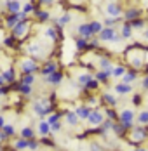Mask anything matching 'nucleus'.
<instances>
[{
  "mask_svg": "<svg viewBox=\"0 0 148 151\" xmlns=\"http://www.w3.org/2000/svg\"><path fill=\"white\" fill-rule=\"evenodd\" d=\"M143 89H147V91H148V76L143 80Z\"/></svg>",
  "mask_w": 148,
  "mask_h": 151,
  "instance_id": "nucleus-52",
  "label": "nucleus"
},
{
  "mask_svg": "<svg viewBox=\"0 0 148 151\" xmlns=\"http://www.w3.org/2000/svg\"><path fill=\"white\" fill-rule=\"evenodd\" d=\"M120 122L126 125V129H131V127H133V122H134V111L133 109H124V111H120Z\"/></svg>",
  "mask_w": 148,
  "mask_h": 151,
  "instance_id": "nucleus-4",
  "label": "nucleus"
},
{
  "mask_svg": "<svg viewBox=\"0 0 148 151\" xmlns=\"http://www.w3.org/2000/svg\"><path fill=\"white\" fill-rule=\"evenodd\" d=\"M28 52H31V54L37 56V58H42V56H44V52H42V49H40L38 44H31V45L28 47Z\"/></svg>",
  "mask_w": 148,
  "mask_h": 151,
  "instance_id": "nucleus-22",
  "label": "nucleus"
},
{
  "mask_svg": "<svg viewBox=\"0 0 148 151\" xmlns=\"http://www.w3.org/2000/svg\"><path fill=\"white\" fill-rule=\"evenodd\" d=\"M33 109H35V113H37L38 116H45V115L51 111V106H49V103H47L45 99H40V101H35V103H33Z\"/></svg>",
  "mask_w": 148,
  "mask_h": 151,
  "instance_id": "nucleus-1",
  "label": "nucleus"
},
{
  "mask_svg": "<svg viewBox=\"0 0 148 151\" xmlns=\"http://www.w3.org/2000/svg\"><path fill=\"white\" fill-rule=\"evenodd\" d=\"M129 23H131L133 30H139V28H143V26H145V23H143L141 19H134V21H129Z\"/></svg>",
  "mask_w": 148,
  "mask_h": 151,
  "instance_id": "nucleus-38",
  "label": "nucleus"
},
{
  "mask_svg": "<svg viewBox=\"0 0 148 151\" xmlns=\"http://www.w3.org/2000/svg\"><path fill=\"white\" fill-rule=\"evenodd\" d=\"M103 120H104V116H103V113H101V111H91V115H89V118H87V122L92 125V127L101 125Z\"/></svg>",
  "mask_w": 148,
  "mask_h": 151,
  "instance_id": "nucleus-7",
  "label": "nucleus"
},
{
  "mask_svg": "<svg viewBox=\"0 0 148 151\" xmlns=\"http://www.w3.org/2000/svg\"><path fill=\"white\" fill-rule=\"evenodd\" d=\"M113 70V68H112ZM112 70H101V71H98L96 73V80L98 82H106L110 76H112Z\"/></svg>",
  "mask_w": 148,
  "mask_h": 151,
  "instance_id": "nucleus-15",
  "label": "nucleus"
},
{
  "mask_svg": "<svg viewBox=\"0 0 148 151\" xmlns=\"http://www.w3.org/2000/svg\"><path fill=\"white\" fill-rule=\"evenodd\" d=\"M91 151H101V148H99L98 144H92V146H91Z\"/></svg>",
  "mask_w": 148,
  "mask_h": 151,
  "instance_id": "nucleus-51",
  "label": "nucleus"
},
{
  "mask_svg": "<svg viewBox=\"0 0 148 151\" xmlns=\"http://www.w3.org/2000/svg\"><path fill=\"white\" fill-rule=\"evenodd\" d=\"M136 71H129V73H127V71H126V75L122 76V80H124V82H126V83H131V82H134V80H136Z\"/></svg>",
  "mask_w": 148,
  "mask_h": 151,
  "instance_id": "nucleus-27",
  "label": "nucleus"
},
{
  "mask_svg": "<svg viewBox=\"0 0 148 151\" xmlns=\"http://www.w3.org/2000/svg\"><path fill=\"white\" fill-rule=\"evenodd\" d=\"M112 127H113V123H112L110 120L103 122V129H101V130H103V132H106V130H108V129H112Z\"/></svg>",
  "mask_w": 148,
  "mask_h": 151,
  "instance_id": "nucleus-46",
  "label": "nucleus"
},
{
  "mask_svg": "<svg viewBox=\"0 0 148 151\" xmlns=\"http://www.w3.org/2000/svg\"><path fill=\"white\" fill-rule=\"evenodd\" d=\"M2 76H4V80H5V82H9V83H11V82H14V78H16V71L12 70V68H9V70H5V71L2 73Z\"/></svg>",
  "mask_w": 148,
  "mask_h": 151,
  "instance_id": "nucleus-24",
  "label": "nucleus"
},
{
  "mask_svg": "<svg viewBox=\"0 0 148 151\" xmlns=\"http://www.w3.org/2000/svg\"><path fill=\"white\" fill-rule=\"evenodd\" d=\"M115 92L120 94V96H124V94H131L133 92V87H131V83H117L115 85Z\"/></svg>",
  "mask_w": 148,
  "mask_h": 151,
  "instance_id": "nucleus-10",
  "label": "nucleus"
},
{
  "mask_svg": "<svg viewBox=\"0 0 148 151\" xmlns=\"http://www.w3.org/2000/svg\"><path fill=\"white\" fill-rule=\"evenodd\" d=\"M78 120H80V118H78L77 113H73V111H68V113H66V123H68V125H77Z\"/></svg>",
  "mask_w": 148,
  "mask_h": 151,
  "instance_id": "nucleus-21",
  "label": "nucleus"
},
{
  "mask_svg": "<svg viewBox=\"0 0 148 151\" xmlns=\"http://www.w3.org/2000/svg\"><path fill=\"white\" fill-rule=\"evenodd\" d=\"M103 99H104V103H108V104H112V106L117 104V99H115V97H113L112 94H104Z\"/></svg>",
  "mask_w": 148,
  "mask_h": 151,
  "instance_id": "nucleus-37",
  "label": "nucleus"
},
{
  "mask_svg": "<svg viewBox=\"0 0 148 151\" xmlns=\"http://www.w3.org/2000/svg\"><path fill=\"white\" fill-rule=\"evenodd\" d=\"M28 28H30L28 21H19L14 28H12V35H14L16 38H23L28 33Z\"/></svg>",
  "mask_w": 148,
  "mask_h": 151,
  "instance_id": "nucleus-3",
  "label": "nucleus"
},
{
  "mask_svg": "<svg viewBox=\"0 0 148 151\" xmlns=\"http://www.w3.org/2000/svg\"><path fill=\"white\" fill-rule=\"evenodd\" d=\"M4 83H5V80H4V76L0 75V85H4Z\"/></svg>",
  "mask_w": 148,
  "mask_h": 151,
  "instance_id": "nucleus-55",
  "label": "nucleus"
},
{
  "mask_svg": "<svg viewBox=\"0 0 148 151\" xmlns=\"http://www.w3.org/2000/svg\"><path fill=\"white\" fill-rule=\"evenodd\" d=\"M115 35H117V31L113 30L112 26H106V28H103V30L98 33V37H99V42H112Z\"/></svg>",
  "mask_w": 148,
  "mask_h": 151,
  "instance_id": "nucleus-5",
  "label": "nucleus"
},
{
  "mask_svg": "<svg viewBox=\"0 0 148 151\" xmlns=\"http://www.w3.org/2000/svg\"><path fill=\"white\" fill-rule=\"evenodd\" d=\"M4 94H5V91H4V89H2V85H0V97H2Z\"/></svg>",
  "mask_w": 148,
  "mask_h": 151,
  "instance_id": "nucleus-56",
  "label": "nucleus"
},
{
  "mask_svg": "<svg viewBox=\"0 0 148 151\" xmlns=\"http://www.w3.org/2000/svg\"><path fill=\"white\" fill-rule=\"evenodd\" d=\"M19 66H21V71H23V75H25V73H35V71L38 70L37 63H35L33 59H23Z\"/></svg>",
  "mask_w": 148,
  "mask_h": 151,
  "instance_id": "nucleus-6",
  "label": "nucleus"
},
{
  "mask_svg": "<svg viewBox=\"0 0 148 151\" xmlns=\"http://www.w3.org/2000/svg\"><path fill=\"white\" fill-rule=\"evenodd\" d=\"M147 136V129H141V127H138V129H134L133 134H131V139H133L134 142L136 141H143Z\"/></svg>",
  "mask_w": 148,
  "mask_h": 151,
  "instance_id": "nucleus-12",
  "label": "nucleus"
},
{
  "mask_svg": "<svg viewBox=\"0 0 148 151\" xmlns=\"http://www.w3.org/2000/svg\"><path fill=\"white\" fill-rule=\"evenodd\" d=\"M106 115H108V118H115V113H113L112 109H108V111H106Z\"/></svg>",
  "mask_w": 148,
  "mask_h": 151,
  "instance_id": "nucleus-50",
  "label": "nucleus"
},
{
  "mask_svg": "<svg viewBox=\"0 0 148 151\" xmlns=\"http://www.w3.org/2000/svg\"><path fill=\"white\" fill-rule=\"evenodd\" d=\"M4 125H5V120H4V116L0 115V130H2V127H4Z\"/></svg>",
  "mask_w": 148,
  "mask_h": 151,
  "instance_id": "nucleus-53",
  "label": "nucleus"
},
{
  "mask_svg": "<svg viewBox=\"0 0 148 151\" xmlns=\"http://www.w3.org/2000/svg\"><path fill=\"white\" fill-rule=\"evenodd\" d=\"M78 37H84V38H89V37H92V31H91V26H89V23H84V24H80L78 28Z\"/></svg>",
  "mask_w": 148,
  "mask_h": 151,
  "instance_id": "nucleus-11",
  "label": "nucleus"
},
{
  "mask_svg": "<svg viewBox=\"0 0 148 151\" xmlns=\"http://www.w3.org/2000/svg\"><path fill=\"white\" fill-rule=\"evenodd\" d=\"M45 78H47V82H49V83H54V85H56V83H59V82H61V78H63V73H59V71H54V73H51V75L45 76Z\"/></svg>",
  "mask_w": 148,
  "mask_h": 151,
  "instance_id": "nucleus-19",
  "label": "nucleus"
},
{
  "mask_svg": "<svg viewBox=\"0 0 148 151\" xmlns=\"http://www.w3.org/2000/svg\"><path fill=\"white\" fill-rule=\"evenodd\" d=\"M75 45H77V49H86V47L89 45V44H87V38H84V37H78V38L75 40Z\"/></svg>",
  "mask_w": 148,
  "mask_h": 151,
  "instance_id": "nucleus-28",
  "label": "nucleus"
},
{
  "mask_svg": "<svg viewBox=\"0 0 148 151\" xmlns=\"http://www.w3.org/2000/svg\"><path fill=\"white\" fill-rule=\"evenodd\" d=\"M19 92H21L23 96H30V94H31V85H28V83H21V85H19Z\"/></svg>",
  "mask_w": 148,
  "mask_h": 151,
  "instance_id": "nucleus-30",
  "label": "nucleus"
},
{
  "mask_svg": "<svg viewBox=\"0 0 148 151\" xmlns=\"http://www.w3.org/2000/svg\"><path fill=\"white\" fill-rule=\"evenodd\" d=\"M139 99H141V97H139V96H134V99H133V103H136V104H138V103H139Z\"/></svg>",
  "mask_w": 148,
  "mask_h": 151,
  "instance_id": "nucleus-54",
  "label": "nucleus"
},
{
  "mask_svg": "<svg viewBox=\"0 0 148 151\" xmlns=\"http://www.w3.org/2000/svg\"><path fill=\"white\" fill-rule=\"evenodd\" d=\"M33 80H35L33 73H25V76L21 78V83H28V85H31V83H33Z\"/></svg>",
  "mask_w": 148,
  "mask_h": 151,
  "instance_id": "nucleus-31",
  "label": "nucleus"
},
{
  "mask_svg": "<svg viewBox=\"0 0 148 151\" xmlns=\"http://www.w3.org/2000/svg\"><path fill=\"white\" fill-rule=\"evenodd\" d=\"M89 45H91V47H99V38H94Z\"/></svg>",
  "mask_w": 148,
  "mask_h": 151,
  "instance_id": "nucleus-49",
  "label": "nucleus"
},
{
  "mask_svg": "<svg viewBox=\"0 0 148 151\" xmlns=\"http://www.w3.org/2000/svg\"><path fill=\"white\" fill-rule=\"evenodd\" d=\"M70 21H72V14H70V12H65L63 16H59L58 19H56V24H58V26H66Z\"/></svg>",
  "mask_w": 148,
  "mask_h": 151,
  "instance_id": "nucleus-16",
  "label": "nucleus"
},
{
  "mask_svg": "<svg viewBox=\"0 0 148 151\" xmlns=\"http://www.w3.org/2000/svg\"><path fill=\"white\" fill-rule=\"evenodd\" d=\"M145 38H147V40H148V30L145 31Z\"/></svg>",
  "mask_w": 148,
  "mask_h": 151,
  "instance_id": "nucleus-57",
  "label": "nucleus"
},
{
  "mask_svg": "<svg viewBox=\"0 0 148 151\" xmlns=\"http://www.w3.org/2000/svg\"><path fill=\"white\" fill-rule=\"evenodd\" d=\"M104 14H108L110 17H118V16L122 14V7L118 5L115 0H112L110 4L104 5Z\"/></svg>",
  "mask_w": 148,
  "mask_h": 151,
  "instance_id": "nucleus-2",
  "label": "nucleus"
},
{
  "mask_svg": "<svg viewBox=\"0 0 148 151\" xmlns=\"http://www.w3.org/2000/svg\"><path fill=\"white\" fill-rule=\"evenodd\" d=\"M89 26H91V31H92V35H98V33H99V31L104 28L103 23H101V21H98V19L91 21V23H89Z\"/></svg>",
  "mask_w": 148,
  "mask_h": 151,
  "instance_id": "nucleus-14",
  "label": "nucleus"
},
{
  "mask_svg": "<svg viewBox=\"0 0 148 151\" xmlns=\"http://www.w3.org/2000/svg\"><path fill=\"white\" fill-rule=\"evenodd\" d=\"M99 66H101V70H112V63H110V59H106V58H101L99 59Z\"/></svg>",
  "mask_w": 148,
  "mask_h": 151,
  "instance_id": "nucleus-32",
  "label": "nucleus"
},
{
  "mask_svg": "<svg viewBox=\"0 0 148 151\" xmlns=\"http://www.w3.org/2000/svg\"><path fill=\"white\" fill-rule=\"evenodd\" d=\"M136 151H147V150H143V148H139V150H136Z\"/></svg>",
  "mask_w": 148,
  "mask_h": 151,
  "instance_id": "nucleus-58",
  "label": "nucleus"
},
{
  "mask_svg": "<svg viewBox=\"0 0 148 151\" xmlns=\"http://www.w3.org/2000/svg\"><path fill=\"white\" fill-rule=\"evenodd\" d=\"M38 132L42 134V136H47V134H51V123L47 120L40 122V125H38Z\"/></svg>",
  "mask_w": 148,
  "mask_h": 151,
  "instance_id": "nucleus-20",
  "label": "nucleus"
},
{
  "mask_svg": "<svg viewBox=\"0 0 148 151\" xmlns=\"http://www.w3.org/2000/svg\"><path fill=\"white\" fill-rule=\"evenodd\" d=\"M17 23H19V16H17V12H16V14H9L7 17H5V26H7L9 30H12Z\"/></svg>",
  "mask_w": 148,
  "mask_h": 151,
  "instance_id": "nucleus-13",
  "label": "nucleus"
},
{
  "mask_svg": "<svg viewBox=\"0 0 148 151\" xmlns=\"http://www.w3.org/2000/svg\"><path fill=\"white\" fill-rule=\"evenodd\" d=\"M38 4H42V5H52V4H56V0H38Z\"/></svg>",
  "mask_w": 148,
  "mask_h": 151,
  "instance_id": "nucleus-48",
  "label": "nucleus"
},
{
  "mask_svg": "<svg viewBox=\"0 0 148 151\" xmlns=\"http://www.w3.org/2000/svg\"><path fill=\"white\" fill-rule=\"evenodd\" d=\"M138 122H139V123H148V109L141 111V113L138 115Z\"/></svg>",
  "mask_w": 148,
  "mask_h": 151,
  "instance_id": "nucleus-36",
  "label": "nucleus"
},
{
  "mask_svg": "<svg viewBox=\"0 0 148 151\" xmlns=\"http://www.w3.org/2000/svg\"><path fill=\"white\" fill-rule=\"evenodd\" d=\"M14 148L17 151H23V150H26L28 148V139H25V137H21V139H17L14 142Z\"/></svg>",
  "mask_w": 148,
  "mask_h": 151,
  "instance_id": "nucleus-25",
  "label": "nucleus"
},
{
  "mask_svg": "<svg viewBox=\"0 0 148 151\" xmlns=\"http://www.w3.org/2000/svg\"><path fill=\"white\" fill-rule=\"evenodd\" d=\"M59 130H61V123H59V122H56V123L51 125V132H59Z\"/></svg>",
  "mask_w": 148,
  "mask_h": 151,
  "instance_id": "nucleus-45",
  "label": "nucleus"
},
{
  "mask_svg": "<svg viewBox=\"0 0 148 151\" xmlns=\"http://www.w3.org/2000/svg\"><path fill=\"white\" fill-rule=\"evenodd\" d=\"M124 17H126L127 21H134V19H138V17H139V9H129V11L124 14Z\"/></svg>",
  "mask_w": 148,
  "mask_h": 151,
  "instance_id": "nucleus-23",
  "label": "nucleus"
},
{
  "mask_svg": "<svg viewBox=\"0 0 148 151\" xmlns=\"http://www.w3.org/2000/svg\"><path fill=\"white\" fill-rule=\"evenodd\" d=\"M54 71H58V64H56L54 61H47V63H45V66L40 70L42 76H49L51 73H54Z\"/></svg>",
  "mask_w": 148,
  "mask_h": 151,
  "instance_id": "nucleus-9",
  "label": "nucleus"
},
{
  "mask_svg": "<svg viewBox=\"0 0 148 151\" xmlns=\"http://www.w3.org/2000/svg\"><path fill=\"white\" fill-rule=\"evenodd\" d=\"M77 115H78V118H82V120H87L89 115H91V109H89L87 106H80V108H77V111H75Z\"/></svg>",
  "mask_w": 148,
  "mask_h": 151,
  "instance_id": "nucleus-17",
  "label": "nucleus"
},
{
  "mask_svg": "<svg viewBox=\"0 0 148 151\" xmlns=\"http://www.w3.org/2000/svg\"><path fill=\"white\" fill-rule=\"evenodd\" d=\"M33 129H30V127H25V129H21V137H25V139H31L33 137Z\"/></svg>",
  "mask_w": 148,
  "mask_h": 151,
  "instance_id": "nucleus-29",
  "label": "nucleus"
},
{
  "mask_svg": "<svg viewBox=\"0 0 148 151\" xmlns=\"http://www.w3.org/2000/svg\"><path fill=\"white\" fill-rule=\"evenodd\" d=\"M35 9H33V4L31 2H26L25 5H23V12H26V14H30V12H33Z\"/></svg>",
  "mask_w": 148,
  "mask_h": 151,
  "instance_id": "nucleus-40",
  "label": "nucleus"
},
{
  "mask_svg": "<svg viewBox=\"0 0 148 151\" xmlns=\"http://www.w3.org/2000/svg\"><path fill=\"white\" fill-rule=\"evenodd\" d=\"M35 14H37V17H38L40 21H47V19L51 17V14H49L47 11H35Z\"/></svg>",
  "mask_w": 148,
  "mask_h": 151,
  "instance_id": "nucleus-34",
  "label": "nucleus"
},
{
  "mask_svg": "<svg viewBox=\"0 0 148 151\" xmlns=\"http://www.w3.org/2000/svg\"><path fill=\"white\" fill-rule=\"evenodd\" d=\"M47 122H49L51 125H52V123H56V122H59V115H56V113H54V115H51V116L47 118Z\"/></svg>",
  "mask_w": 148,
  "mask_h": 151,
  "instance_id": "nucleus-44",
  "label": "nucleus"
},
{
  "mask_svg": "<svg viewBox=\"0 0 148 151\" xmlns=\"http://www.w3.org/2000/svg\"><path fill=\"white\" fill-rule=\"evenodd\" d=\"M117 21H118V17H106V19H104V24H106V26H112V28H113V24H115Z\"/></svg>",
  "mask_w": 148,
  "mask_h": 151,
  "instance_id": "nucleus-42",
  "label": "nucleus"
},
{
  "mask_svg": "<svg viewBox=\"0 0 148 151\" xmlns=\"http://www.w3.org/2000/svg\"><path fill=\"white\" fill-rule=\"evenodd\" d=\"M2 132L7 134V136H12V134H14V127H12L11 123H5V125L2 127Z\"/></svg>",
  "mask_w": 148,
  "mask_h": 151,
  "instance_id": "nucleus-35",
  "label": "nucleus"
},
{
  "mask_svg": "<svg viewBox=\"0 0 148 151\" xmlns=\"http://www.w3.org/2000/svg\"><path fill=\"white\" fill-rule=\"evenodd\" d=\"M28 148L35 151L37 148H38V142H35V141H30V139H28Z\"/></svg>",
  "mask_w": 148,
  "mask_h": 151,
  "instance_id": "nucleus-47",
  "label": "nucleus"
},
{
  "mask_svg": "<svg viewBox=\"0 0 148 151\" xmlns=\"http://www.w3.org/2000/svg\"><path fill=\"white\" fill-rule=\"evenodd\" d=\"M44 33H45V37H47V38H51V40H56V38H58V33H56L54 28H47Z\"/></svg>",
  "mask_w": 148,
  "mask_h": 151,
  "instance_id": "nucleus-33",
  "label": "nucleus"
},
{
  "mask_svg": "<svg viewBox=\"0 0 148 151\" xmlns=\"http://www.w3.org/2000/svg\"><path fill=\"white\" fill-rule=\"evenodd\" d=\"M14 35L12 37H9V38H4V45H7V47H12V44H14Z\"/></svg>",
  "mask_w": 148,
  "mask_h": 151,
  "instance_id": "nucleus-43",
  "label": "nucleus"
},
{
  "mask_svg": "<svg viewBox=\"0 0 148 151\" xmlns=\"http://www.w3.org/2000/svg\"><path fill=\"white\" fill-rule=\"evenodd\" d=\"M5 9L9 11V14H16V12H19L23 9V4L19 0H7L5 2Z\"/></svg>",
  "mask_w": 148,
  "mask_h": 151,
  "instance_id": "nucleus-8",
  "label": "nucleus"
},
{
  "mask_svg": "<svg viewBox=\"0 0 148 151\" xmlns=\"http://www.w3.org/2000/svg\"><path fill=\"white\" fill-rule=\"evenodd\" d=\"M124 75H126V68L124 66H115L112 70V76H115V78H122Z\"/></svg>",
  "mask_w": 148,
  "mask_h": 151,
  "instance_id": "nucleus-26",
  "label": "nucleus"
},
{
  "mask_svg": "<svg viewBox=\"0 0 148 151\" xmlns=\"http://www.w3.org/2000/svg\"><path fill=\"white\" fill-rule=\"evenodd\" d=\"M133 37V26H131V23L127 21V23H124V26H122V38H131Z\"/></svg>",
  "mask_w": 148,
  "mask_h": 151,
  "instance_id": "nucleus-18",
  "label": "nucleus"
},
{
  "mask_svg": "<svg viewBox=\"0 0 148 151\" xmlns=\"http://www.w3.org/2000/svg\"><path fill=\"white\" fill-rule=\"evenodd\" d=\"M91 78H92V76L89 75V73H84V75H80V76H78V83L86 85V83H87V82L91 80Z\"/></svg>",
  "mask_w": 148,
  "mask_h": 151,
  "instance_id": "nucleus-39",
  "label": "nucleus"
},
{
  "mask_svg": "<svg viewBox=\"0 0 148 151\" xmlns=\"http://www.w3.org/2000/svg\"><path fill=\"white\" fill-rule=\"evenodd\" d=\"M86 89H98V80H96V78H94V80L91 78L87 83H86Z\"/></svg>",
  "mask_w": 148,
  "mask_h": 151,
  "instance_id": "nucleus-41",
  "label": "nucleus"
}]
</instances>
